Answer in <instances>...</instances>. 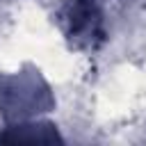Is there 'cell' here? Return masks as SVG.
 Instances as JSON below:
<instances>
[{
    "label": "cell",
    "instance_id": "6da1fadb",
    "mask_svg": "<svg viewBox=\"0 0 146 146\" xmlns=\"http://www.w3.org/2000/svg\"><path fill=\"white\" fill-rule=\"evenodd\" d=\"M55 98L39 71L0 73V116L5 123H21L50 112Z\"/></svg>",
    "mask_w": 146,
    "mask_h": 146
},
{
    "label": "cell",
    "instance_id": "7a4b0ae2",
    "mask_svg": "<svg viewBox=\"0 0 146 146\" xmlns=\"http://www.w3.org/2000/svg\"><path fill=\"white\" fill-rule=\"evenodd\" d=\"M66 36L78 48H96L105 39V16L96 0H66L62 11Z\"/></svg>",
    "mask_w": 146,
    "mask_h": 146
},
{
    "label": "cell",
    "instance_id": "3957f363",
    "mask_svg": "<svg viewBox=\"0 0 146 146\" xmlns=\"http://www.w3.org/2000/svg\"><path fill=\"white\" fill-rule=\"evenodd\" d=\"M62 141V135L52 123L46 121H21V123H7V128L0 132V144H55Z\"/></svg>",
    "mask_w": 146,
    "mask_h": 146
}]
</instances>
